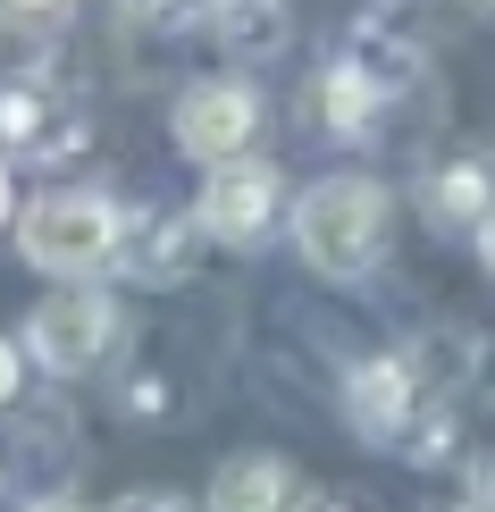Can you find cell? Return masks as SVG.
Listing matches in <instances>:
<instances>
[{
	"label": "cell",
	"mask_w": 495,
	"mask_h": 512,
	"mask_svg": "<svg viewBox=\"0 0 495 512\" xmlns=\"http://www.w3.org/2000/svg\"><path fill=\"white\" fill-rule=\"evenodd\" d=\"M26 512H84V504H76V496H34Z\"/></svg>",
	"instance_id": "obj_19"
},
{
	"label": "cell",
	"mask_w": 495,
	"mask_h": 512,
	"mask_svg": "<svg viewBox=\"0 0 495 512\" xmlns=\"http://www.w3.org/2000/svg\"><path fill=\"white\" fill-rule=\"evenodd\" d=\"M135 26H193V17H210V0H118Z\"/></svg>",
	"instance_id": "obj_14"
},
{
	"label": "cell",
	"mask_w": 495,
	"mask_h": 512,
	"mask_svg": "<svg viewBox=\"0 0 495 512\" xmlns=\"http://www.w3.org/2000/svg\"><path fill=\"white\" fill-rule=\"evenodd\" d=\"M386 227H395V202H386V185L361 177V168L303 185V202H294V252H303V269L328 277V286H353V277H370L386 261Z\"/></svg>",
	"instance_id": "obj_1"
},
{
	"label": "cell",
	"mask_w": 495,
	"mask_h": 512,
	"mask_svg": "<svg viewBox=\"0 0 495 512\" xmlns=\"http://www.w3.org/2000/svg\"><path fill=\"white\" fill-rule=\"evenodd\" d=\"M479 9H495V0H479Z\"/></svg>",
	"instance_id": "obj_21"
},
{
	"label": "cell",
	"mask_w": 495,
	"mask_h": 512,
	"mask_svg": "<svg viewBox=\"0 0 495 512\" xmlns=\"http://www.w3.org/2000/svg\"><path fill=\"white\" fill-rule=\"evenodd\" d=\"M219 34L235 42V51H277V42H286V9H277V0H235V9H219Z\"/></svg>",
	"instance_id": "obj_12"
},
{
	"label": "cell",
	"mask_w": 495,
	"mask_h": 512,
	"mask_svg": "<svg viewBox=\"0 0 495 512\" xmlns=\"http://www.w3.org/2000/svg\"><path fill=\"white\" fill-rule=\"evenodd\" d=\"M110 345H118V303H110L101 286H84V277H68L59 294H42V303L26 311V353H34L51 378L101 370Z\"/></svg>",
	"instance_id": "obj_3"
},
{
	"label": "cell",
	"mask_w": 495,
	"mask_h": 512,
	"mask_svg": "<svg viewBox=\"0 0 495 512\" xmlns=\"http://www.w3.org/2000/svg\"><path fill=\"white\" fill-rule=\"evenodd\" d=\"M110 512H185V496H168V487H135V496H118Z\"/></svg>",
	"instance_id": "obj_16"
},
{
	"label": "cell",
	"mask_w": 495,
	"mask_h": 512,
	"mask_svg": "<svg viewBox=\"0 0 495 512\" xmlns=\"http://www.w3.org/2000/svg\"><path fill=\"white\" fill-rule=\"evenodd\" d=\"M420 202H428V219H437L445 236H462V227L479 236V219L495 210V168L470 160V152L462 160H437V168H428V185H420Z\"/></svg>",
	"instance_id": "obj_10"
},
{
	"label": "cell",
	"mask_w": 495,
	"mask_h": 512,
	"mask_svg": "<svg viewBox=\"0 0 495 512\" xmlns=\"http://www.w3.org/2000/svg\"><path fill=\"white\" fill-rule=\"evenodd\" d=\"M0 227H17V177H9V160H0Z\"/></svg>",
	"instance_id": "obj_18"
},
{
	"label": "cell",
	"mask_w": 495,
	"mask_h": 512,
	"mask_svg": "<svg viewBox=\"0 0 495 512\" xmlns=\"http://www.w3.org/2000/svg\"><path fill=\"white\" fill-rule=\"evenodd\" d=\"M68 9H76V0H0V26H9V34H59Z\"/></svg>",
	"instance_id": "obj_13"
},
{
	"label": "cell",
	"mask_w": 495,
	"mask_h": 512,
	"mask_svg": "<svg viewBox=\"0 0 495 512\" xmlns=\"http://www.w3.org/2000/svg\"><path fill=\"white\" fill-rule=\"evenodd\" d=\"M59 101H51V84H34V76H17V84H0V143L9 152H59Z\"/></svg>",
	"instance_id": "obj_11"
},
{
	"label": "cell",
	"mask_w": 495,
	"mask_h": 512,
	"mask_svg": "<svg viewBox=\"0 0 495 512\" xmlns=\"http://www.w3.org/2000/svg\"><path fill=\"white\" fill-rule=\"evenodd\" d=\"M420 412H428V395H420V370L403 353H370V361L344 370V420H353L361 445H395L403 454V437H412Z\"/></svg>",
	"instance_id": "obj_6"
},
{
	"label": "cell",
	"mask_w": 495,
	"mask_h": 512,
	"mask_svg": "<svg viewBox=\"0 0 495 512\" xmlns=\"http://www.w3.org/2000/svg\"><path fill=\"white\" fill-rule=\"evenodd\" d=\"M470 244H479V269L495 277V210H487V219H479V236H470Z\"/></svg>",
	"instance_id": "obj_17"
},
{
	"label": "cell",
	"mask_w": 495,
	"mask_h": 512,
	"mask_svg": "<svg viewBox=\"0 0 495 512\" xmlns=\"http://www.w3.org/2000/svg\"><path fill=\"white\" fill-rule=\"evenodd\" d=\"M277 210H286V177H277L269 160H219L202 177V202H193V219L210 227V244H261L269 227H277Z\"/></svg>",
	"instance_id": "obj_5"
},
{
	"label": "cell",
	"mask_w": 495,
	"mask_h": 512,
	"mask_svg": "<svg viewBox=\"0 0 495 512\" xmlns=\"http://www.w3.org/2000/svg\"><path fill=\"white\" fill-rule=\"evenodd\" d=\"M210 227L193 219V210H168V202H143L126 210V236H118V269L135 277V286H185L193 261H202Z\"/></svg>",
	"instance_id": "obj_7"
},
{
	"label": "cell",
	"mask_w": 495,
	"mask_h": 512,
	"mask_svg": "<svg viewBox=\"0 0 495 512\" xmlns=\"http://www.w3.org/2000/svg\"><path fill=\"white\" fill-rule=\"evenodd\" d=\"M219 9H235V0H210V17H219Z\"/></svg>",
	"instance_id": "obj_20"
},
{
	"label": "cell",
	"mask_w": 495,
	"mask_h": 512,
	"mask_svg": "<svg viewBox=\"0 0 495 512\" xmlns=\"http://www.w3.org/2000/svg\"><path fill=\"white\" fill-rule=\"evenodd\" d=\"M118 236H126V210L93 185H51L17 210V252L42 269V277H101L118 269Z\"/></svg>",
	"instance_id": "obj_2"
},
{
	"label": "cell",
	"mask_w": 495,
	"mask_h": 512,
	"mask_svg": "<svg viewBox=\"0 0 495 512\" xmlns=\"http://www.w3.org/2000/svg\"><path fill=\"white\" fill-rule=\"evenodd\" d=\"M26 336H0V412H9V403H17V387H26Z\"/></svg>",
	"instance_id": "obj_15"
},
{
	"label": "cell",
	"mask_w": 495,
	"mask_h": 512,
	"mask_svg": "<svg viewBox=\"0 0 495 512\" xmlns=\"http://www.w3.org/2000/svg\"><path fill=\"white\" fill-rule=\"evenodd\" d=\"M303 110H311V126L319 135H336V143H370L378 135V110H386V93L370 84V68L361 59H328L311 84H303Z\"/></svg>",
	"instance_id": "obj_8"
},
{
	"label": "cell",
	"mask_w": 495,
	"mask_h": 512,
	"mask_svg": "<svg viewBox=\"0 0 495 512\" xmlns=\"http://www.w3.org/2000/svg\"><path fill=\"white\" fill-rule=\"evenodd\" d=\"M210 512H303V479L286 454H235L210 479Z\"/></svg>",
	"instance_id": "obj_9"
},
{
	"label": "cell",
	"mask_w": 495,
	"mask_h": 512,
	"mask_svg": "<svg viewBox=\"0 0 495 512\" xmlns=\"http://www.w3.org/2000/svg\"><path fill=\"white\" fill-rule=\"evenodd\" d=\"M261 93H252L244 76H193L177 93V110H168V135H177L185 160L219 168V160H244L252 143H261Z\"/></svg>",
	"instance_id": "obj_4"
}]
</instances>
